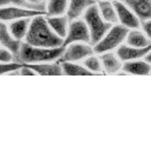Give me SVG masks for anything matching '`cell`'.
<instances>
[{"label":"cell","instance_id":"obj_1","mask_svg":"<svg viewBox=\"0 0 151 151\" xmlns=\"http://www.w3.org/2000/svg\"><path fill=\"white\" fill-rule=\"evenodd\" d=\"M24 41L39 47H59L63 46L64 39L51 29L46 21L45 14H41L31 19Z\"/></svg>","mask_w":151,"mask_h":151},{"label":"cell","instance_id":"obj_2","mask_svg":"<svg viewBox=\"0 0 151 151\" xmlns=\"http://www.w3.org/2000/svg\"><path fill=\"white\" fill-rule=\"evenodd\" d=\"M64 52V47H39L29 45L22 41L18 53L15 54V61L20 64H37L59 60Z\"/></svg>","mask_w":151,"mask_h":151},{"label":"cell","instance_id":"obj_3","mask_svg":"<svg viewBox=\"0 0 151 151\" xmlns=\"http://www.w3.org/2000/svg\"><path fill=\"white\" fill-rule=\"evenodd\" d=\"M83 20L85 21L88 31H90V38L91 44L94 45L97 41L101 39V37L106 33V31L112 26V24L105 21L97 7V4L91 5L83 14Z\"/></svg>","mask_w":151,"mask_h":151},{"label":"cell","instance_id":"obj_4","mask_svg":"<svg viewBox=\"0 0 151 151\" xmlns=\"http://www.w3.org/2000/svg\"><path fill=\"white\" fill-rule=\"evenodd\" d=\"M129 28L120 24H113L106 33L101 37L99 41H97L93 45V51L96 54H100L104 52L113 51L119 45H122L125 41V37L127 34Z\"/></svg>","mask_w":151,"mask_h":151},{"label":"cell","instance_id":"obj_5","mask_svg":"<svg viewBox=\"0 0 151 151\" xmlns=\"http://www.w3.org/2000/svg\"><path fill=\"white\" fill-rule=\"evenodd\" d=\"M64 47V46H63ZM93 45L90 42H72L64 47V52L58 61H79L93 54Z\"/></svg>","mask_w":151,"mask_h":151},{"label":"cell","instance_id":"obj_6","mask_svg":"<svg viewBox=\"0 0 151 151\" xmlns=\"http://www.w3.org/2000/svg\"><path fill=\"white\" fill-rule=\"evenodd\" d=\"M77 41H81V42H90L91 41L90 31H88L85 21L83 19H79V18L74 19V20H70L67 33H66L64 41H63V46L65 47L66 45L72 44V42H77Z\"/></svg>","mask_w":151,"mask_h":151},{"label":"cell","instance_id":"obj_7","mask_svg":"<svg viewBox=\"0 0 151 151\" xmlns=\"http://www.w3.org/2000/svg\"><path fill=\"white\" fill-rule=\"evenodd\" d=\"M41 14H46L45 11H39V9H33V8L21 7V6L0 7V21H4V22H9L17 19H22V18H33Z\"/></svg>","mask_w":151,"mask_h":151},{"label":"cell","instance_id":"obj_8","mask_svg":"<svg viewBox=\"0 0 151 151\" xmlns=\"http://www.w3.org/2000/svg\"><path fill=\"white\" fill-rule=\"evenodd\" d=\"M113 5L116 8L118 22L120 25L125 26L129 29L140 27V20L122 0H113Z\"/></svg>","mask_w":151,"mask_h":151},{"label":"cell","instance_id":"obj_9","mask_svg":"<svg viewBox=\"0 0 151 151\" xmlns=\"http://www.w3.org/2000/svg\"><path fill=\"white\" fill-rule=\"evenodd\" d=\"M116 54L118 58L124 63L127 60H134V59H142L145 57V54L151 50V45L146 47H133L127 44H122L116 48Z\"/></svg>","mask_w":151,"mask_h":151},{"label":"cell","instance_id":"obj_10","mask_svg":"<svg viewBox=\"0 0 151 151\" xmlns=\"http://www.w3.org/2000/svg\"><path fill=\"white\" fill-rule=\"evenodd\" d=\"M136 15L143 21L151 19V0H122Z\"/></svg>","mask_w":151,"mask_h":151},{"label":"cell","instance_id":"obj_11","mask_svg":"<svg viewBox=\"0 0 151 151\" xmlns=\"http://www.w3.org/2000/svg\"><path fill=\"white\" fill-rule=\"evenodd\" d=\"M21 44H22L21 40L15 39L11 34V32L7 27V24L4 22V21H0V45L5 48L9 50L15 55L18 53Z\"/></svg>","mask_w":151,"mask_h":151},{"label":"cell","instance_id":"obj_12","mask_svg":"<svg viewBox=\"0 0 151 151\" xmlns=\"http://www.w3.org/2000/svg\"><path fill=\"white\" fill-rule=\"evenodd\" d=\"M29 68H32L35 74L41 76H61L63 70L61 65L58 60L55 61H47V63H37V64H25Z\"/></svg>","mask_w":151,"mask_h":151},{"label":"cell","instance_id":"obj_13","mask_svg":"<svg viewBox=\"0 0 151 151\" xmlns=\"http://www.w3.org/2000/svg\"><path fill=\"white\" fill-rule=\"evenodd\" d=\"M99 58H100V61H101V66H103V71L104 72L113 74V73H118L122 70L123 61L112 51L100 53L99 54Z\"/></svg>","mask_w":151,"mask_h":151},{"label":"cell","instance_id":"obj_14","mask_svg":"<svg viewBox=\"0 0 151 151\" xmlns=\"http://www.w3.org/2000/svg\"><path fill=\"white\" fill-rule=\"evenodd\" d=\"M122 70L125 73L146 76V74H150V72H151V64H149L146 60H144V58L134 59V60H127V61L123 63Z\"/></svg>","mask_w":151,"mask_h":151},{"label":"cell","instance_id":"obj_15","mask_svg":"<svg viewBox=\"0 0 151 151\" xmlns=\"http://www.w3.org/2000/svg\"><path fill=\"white\" fill-rule=\"evenodd\" d=\"M96 0H68V6L66 11V17L68 20H74L80 17H83L84 12L93 4H96Z\"/></svg>","mask_w":151,"mask_h":151},{"label":"cell","instance_id":"obj_16","mask_svg":"<svg viewBox=\"0 0 151 151\" xmlns=\"http://www.w3.org/2000/svg\"><path fill=\"white\" fill-rule=\"evenodd\" d=\"M46 17V21L48 24V26L51 27V29L58 34L60 38H65L66 33H67V28H68V24L70 20L66 17V14L63 15H45Z\"/></svg>","mask_w":151,"mask_h":151},{"label":"cell","instance_id":"obj_17","mask_svg":"<svg viewBox=\"0 0 151 151\" xmlns=\"http://www.w3.org/2000/svg\"><path fill=\"white\" fill-rule=\"evenodd\" d=\"M31 19L32 18H22V19H17V20L9 21L8 25H7V27H8L9 32H11V34L15 39L22 41L25 39L26 34H27Z\"/></svg>","mask_w":151,"mask_h":151},{"label":"cell","instance_id":"obj_18","mask_svg":"<svg viewBox=\"0 0 151 151\" xmlns=\"http://www.w3.org/2000/svg\"><path fill=\"white\" fill-rule=\"evenodd\" d=\"M98 11L101 15V18L110 22V24H117L118 19H117V13H116V8L113 5V0H99L96 2Z\"/></svg>","mask_w":151,"mask_h":151},{"label":"cell","instance_id":"obj_19","mask_svg":"<svg viewBox=\"0 0 151 151\" xmlns=\"http://www.w3.org/2000/svg\"><path fill=\"white\" fill-rule=\"evenodd\" d=\"M125 41L127 45L133 47H146L151 45V40L145 35V33L138 28H132L127 31L125 37Z\"/></svg>","mask_w":151,"mask_h":151},{"label":"cell","instance_id":"obj_20","mask_svg":"<svg viewBox=\"0 0 151 151\" xmlns=\"http://www.w3.org/2000/svg\"><path fill=\"white\" fill-rule=\"evenodd\" d=\"M61 65L63 74L67 76H92V73L78 61H59Z\"/></svg>","mask_w":151,"mask_h":151},{"label":"cell","instance_id":"obj_21","mask_svg":"<svg viewBox=\"0 0 151 151\" xmlns=\"http://www.w3.org/2000/svg\"><path fill=\"white\" fill-rule=\"evenodd\" d=\"M68 0H47L45 15H63L66 13Z\"/></svg>","mask_w":151,"mask_h":151},{"label":"cell","instance_id":"obj_22","mask_svg":"<svg viewBox=\"0 0 151 151\" xmlns=\"http://www.w3.org/2000/svg\"><path fill=\"white\" fill-rule=\"evenodd\" d=\"M83 65H84L92 74L104 72V71H103V66H101L100 58H99V55H96V53H93V54L88 55L87 58H85Z\"/></svg>","mask_w":151,"mask_h":151},{"label":"cell","instance_id":"obj_23","mask_svg":"<svg viewBox=\"0 0 151 151\" xmlns=\"http://www.w3.org/2000/svg\"><path fill=\"white\" fill-rule=\"evenodd\" d=\"M5 6H21V7H27V8L39 9V11H45L46 9L45 6L32 5L27 0H0V7H5Z\"/></svg>","mask_w":151,"mask_h":151},{"label":"cell","instance_id":"obj_24","mask_svg":"<svg viewBox=\"0 0 151 151\" xmlns=\"http://www.w3.org/2000/svg\"><path fill=\"white\" fill-rule=\"evenodd\" d=\"M22 64L18 61H11V63H0V76L6 73H15Z\"/></svg>","mask_w":151,"mask_h":151},{"label":"cell","instance_id":"obj_25","mask_svg":"<svg viewBox=\"0 0 151 151\" xmlns=\"http://www.w3.org/2000/svg\"><path fill=\"white\" fill-rule=\"evenodd\" d=\"M15 55L9 50L5 47H0V63H11L13 61Z\"/></svg>","mask_w":151,"mask_h":151},{"label":"cell","instance_id":"obj_26","mask_svg":"<svg viewBox=\"0 0 151 151\" xmlns=\"http://www.w3.org/2000/svg\"><path fill=\"white\" fill-rule=\"evenodd\" d=\"M140 27H142V31L145 33V35L151 40V19L140 21Z\"/></svg>","mask_w":151,"mask_h":151},{"label":"cell","instance_id":"obj_27","mask_svg":"<svg viewBox=\"0 0 151 151\" xmlns=\"http://www.w3.org/2000/svg\"><path fill=\"white\" fill-rule=\"evenodd\" d=\"M32 5H38V6H45L46 7V1L45 0H27Z\"/></svg>","mask_w":151,"mask_h":151},{"label":"cell","instance_id":"obj_28","mask_svg":"<svg viewBox=\"0 0 151 151\" xmlns=\"http://www.w3.org/2000/svg\"><path fill=\"white\" fill-rule=\"evenodd\" d=\"M144 60H146L149 64H151V50L145 54V57H144Z\"/></svg>","mask_w":151,"mask_h":151},{"label":"cell","instance_id":"obj_29","mask_svg":"<svg viewBox=\"0 0 151 151\" xmlns=\"http://www.w3.org/2000/svg\"><path fill=\"white\" fill-rule=\"evenodd\" d=\"M96 1H99V0H96Z\"/></svg>","mask_w":151,"mask_h":151},{"label":"cell","instance_id":"obj_30","mask_svg":"<svg viewBox=\"0 0 151 151\" xmlns=\"http://www.w3.org/2000/svg\"><path fill=\"white\" fill-rule=\"evenodd\" d=\"M150 73H151V72H150Z\"/></svg>","mask_w":151,"mask_h":151}]
</instances>
